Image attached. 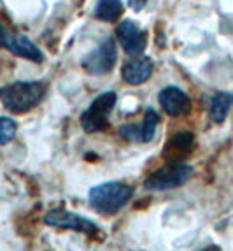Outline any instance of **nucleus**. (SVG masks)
I'll return each instance as SVG.
<instances>
[{
  "label": "nucleus",
  "instance_id": "nucleus-1",
  "mask_svg": "<svg viewBox=\"0 0 233 251\" xmlns=\"http://www.w3.org/2000/svg\"><path fill=\"white\" fill-rule=\"evenodd\" d=\"M133 197V188L126 183L109 181L96 184L88 193V202L100 214H116Z\"/></svg>",
  "mask_w": 233,
  "mask_h": 251
},
{
  "label": "nucleus",
  "instance_id": "nucleus-2",
  "mask_svg": "<svg viewBox=\"0 0 233 251\" xmlns=\"http://www.w3.org/2000/svg\"><path fill=\"white\" fill-rule=\"evenodd\" d=\"M46 86L41 81H16L5 86L2 92L4 105L13 113H26L41 104Z\"/></svg>",
  "mask_w": 233,
  "mask_h": 251
},
{
  "label": "nucleus",
  "instance_id": "nucleus-3",
  "mask_svg": "<svg viewBox=\"0 0 233 251\" xmlns=\"http://www.w3.org/2000/svg\"><path fill=\"white\" fill-rule=\"evenodd\" d=\"M193 174L191 165H186L183 162H170L154 171L144 183V188L153 190V192H163V190H172L177 186H183Z\"/></svg>",
  "mask_w": 233,
  "mask_h": 251
},
{
  "label": "nucleus",
  "instance_id": "nucleus-4",
  "mask_svg": "<svg viewBox=\"0 0 233 251\" xmlns=\"http://www.w3.org/2000/svg\"><path fill=\"white\" fill-rule=\"evenodd\" d=\"M114 105H116V93L114 92H105L96 97L81 116V125H83L84 132L95 134V132L104 130L109 125V116H111Z\"/></svg>",
  "mask_w": 233,
  "mask_h": 251
},
{
  "label": "nucleus",
  "instance_id": "nucleus-5",
  "mask_svg": "<svg viewBox=\"0 0 233 251\" xmlns=\"http://www.w3.org/2000/svg\"><path fill=\"white\" fill-rule=\"evenodd\" d=\"M44 223L49 226H58V228H69V230L83 232V234L88 235L90 239H96L102 235L95 222L72 213V211L60 209V207L47 211V214L44 216Z\"/></svg>",
  "mask_w": 233,
  "mask_h": 251
},
{
  "label": "nucleus",
  "instance_id": "nucleus-6",
  "mask_svg": "<svg viewBox=\"0 0 233 251\" xmlns=\"http://www.w3.org/2000/svg\"><path fill=\"white\" fill-rule=\"evenodd\" d=\"M117 58L116 51V42L113 37H107L100 46H96L93 51L86 54L83 58V67L86 69L90 74H107L111 69L114 67Z\"/></svg>",
  "mask_w": 233,
  "mask_h": 251
},
{
  "label": "nucleus",
  "instance_id": "nucleus-7",
  "mask_svg": "<svg viewBox=\"0 0 233 251\" xmlns=\"http://www.w3.org/2000/svg\"><path fill=\"white\" fill-rule=\"evenodd\" d=\"M160 116L158 113L154 111L153 107H149L144 114V120H142L140 125H123L119 128V134L123 137L130 139V141H135V143H149L153 141L154 134H156V128H158Z\"/></svg>",
  "mask_w": 233,
  "mask_h": 251
},
{
  "label": "nucleus",
  "instance_id": "nucleus-8",
  "mask_svg": "<svg viewBox=\"0 0 233 251\" xmlns=\"http://www.w3.org/2000/svg\"><path fill=\"white\" fill-rule=\"evenodd\" d=\"M158 100L166 114L177 118L184 116L191 111V99L177 86H166L160 92Z\"/></svg>",
  "mask_w": 233,
  "mask_h": 251
},
{
  "label": "nucleus",
  "instance_id": "nucleus-9",
  "mask_svg": "<svg viewBox=\"0 0 233 251\" xmlns=\"http://www.w3.org/2000/svg\"><path fill=\"white\" fill-rule=\"evenodd\" d=\"M116 35L119 39L123 50L128 54H140L142 51L146 50V44H147L146 34L133 21L130 20L121 21L116 28Z\"/></svg>",
  "mask_w": 233,
  "mask_h": 251
},
{
  "label": "nucleus",
  "instance_id": "nucleus-10",
  "mask_svg": "<svg viewBox=\"0 0 233 251\" xmlns=\"http://www.w3.org/2000/svg\"><path fill=\"white\" fill-rule=\"evenodd\" d=\"M153 71L154 62L149 56H137L123 65V79L130 84H142L153 75Z\"/></svg>",
  "mask_w": 233,
  "mask_h": 251
},
{
  "label": "nucleus",
  "instance_id": "nucleus-11",
  "mask_svg": "<svg viewBox=\"0 0 233 251\" xmlns=\"http://www.w3.org/2000/svg\"><path fill=\"white\" fill-rule=\"evenodd\" d=\"M5 48H7L11 53L21 56V58L32 60V62H37V63L42 62V51L39 50L28 37H25V35H13V37H7Z\"/></svg>",
  "mask_w": 233,
  "mask_h": 251
},
{
  "label": "nucleus",
  "instance_id": "nucleus-12",
  "mask_svg": "<svg viewBox=\"0 0 233 251\" xmlns=\"http://www.w3.org/2000/svg\"><path fill=\"white\" fill-rule=\"evenodd\" d=\"M233 105V93L219 92L212 97L210 107H209V116L214 123H223L228 116L230 109Z\"/></svg>",
  "mask_w": 233,
  "mask_h": 251
},
{
  "label": "nucleus",
  "instance_id": "nucleus-13",
  "mask_svg": "<svg viewBox=\"0 0 233 251\" xmlns=\"http://www.w3.org/2000/svg\"><path fill=\"white\" fill-rule=\"evenodd\" d=\"M195 146V135L191 132H179V134H175L174 137L170 139V143H168V148H165V155H187L189 151L193 150Z\"/></svg>",
  "mask_w": 233,
  "mask_h": 251
},
{
  "label": "nucleus",
  "instance_id": "nucleus-14",
  "mask_svg": "<svg viewBox=\"0 0 233 251\" xmlns=\"http://www.w3.org/2000/svg\"><path fill=\"white\" fill-rule=\"evenodd\" d=\"M123 13L121 0H98L95 7V16L102 21H116Z\"/></svg>",
  "mask_w": 233,
  "mask_h": 251
},
{
  "label": "nucleus",
  "instance_id": "nucleus-15",
  "mask_svg": "<svg viewBox=\"0 0 233 251\" xmlns=\"http://www.w3.org/2000/svg\"><path fill=\"white\" fill-rule=\"evenodd\" d=\"M16 122L11 118L0 116V146L11 143L13 137L16 135Z\"/></svg>",
  "mask_w": 233,
  "mask_h": 251
},
{
  "label": "nucleus",
  "instance_id": "nucleus-16",
  "mask_svg": "<svg viewBox=\"0 0 233 251\" xmlns=\"http://www.w3.org/2000/svg\"><path fill=\"white\" fill-rule=\"evenodd\" d=\"M146 2H147V0H130V7L139 13V11H142V9H144Z\"/></svg>",
  "mask_w": 233,
  "mask_h": 251
},
{
  "label": "nucleus",
  "instance_id": "nucleus-17",
  "mask_svg": "<svg viewBox=\"0 0 233 251\" xmlns=\"http://www.w3.org/2000/svg\"><path fill=\"white\" fill-rule=\"evenodd\" d=\"M5 41H7V35H5V30L4 26L0 25V48L5 46Z\"/></svg>",
  "mask_w": 233,
  "mask_h": 251
},
{
  "label": "nucleus",
  "instance_id": "nucleus-18",
  "mask_svg": "<svg viewBox=\"0 0 233 251\" xmlns=\"http://www.w3.org/2000/svg\"><path fill=\"white\" fill-rule=\"evenodd\" d=\"M202 251H221V248L219 246H207V248H204Z\"/></svg>",
  "mask_w": 233,
  "mask_h": 251
}]
</instances>
